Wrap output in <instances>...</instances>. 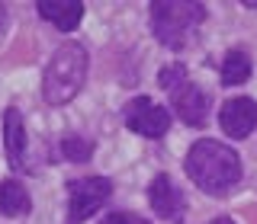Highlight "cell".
Listing matches in <instances>:
<instances>
[{"mask_svg":"<svg viewBox=\"0 0 257 224\" xmlns=\"http://www.w3.org/2000/svg\"><path fill=\"white\" fill-rule=\"evenodd\" d=\"M187 176L196 182L209 196H225L231 186H238L241 180V157L238 150H231L228 144L212 141V138H199L187 150Z\"/></svg>","mask_w":257,"mask_h":224,"instance_id":"6da1fadb","label":"cell"},{"mask_svg":"<svg viewBox=\"0 0 257 224\" xmlns=\"http://www.w3.org/2000/svg\"><path fill=\"white\" fill-rule=\"evenodd\" d=\"M87 68H90V58H87L84 45L64 42L55 48L52 61L45 64L42 74V96L48 106H64V102L74 100L87 84Z\"/></svg>","mask_w":257,"mask_h":224,"instance_id":"7a4b0ae2","label":"cell"},{"mask_svg":"<svg viewBox=\"0 0 257 224\" xmlns=\"http://www.w3.org/2000/svg\"><path fill=\"white\" fill-rule=\"evenodd\" d=\"M203 22H206L203 4H193V0H155L151 4V29H155L158 42L171 52L187 48Z\"/></svg>","mask_w":257,"mask_h":224,"instance_id":"3957f363","label":"cell"},{"mask_svg":"<svg viewBox=\"0 0 257 224\" xmlns=\"http://www.w3.org/2000/svg\"><path fill=\"white\" fill-rule=\"evenodd\" d=\"M112 182L106 176H84L74 180L68 186V221L71 224H84L90 214H96L103 208V202L109 198Z\"/></svg>","mask_w":257,"mask_h":224,"instance_id":"277c9868","label":"cell"},{"mask_svg":"<svg viewBox=\"0 0 257 224\" xmlns=\"http://www.w3.org/2000/svg\"><path fill=\"white\" fill-rule=\"evenodd\" d=\"M125 125L128 132L142 134V138H161L171 128V112L158 106L151 96H135L125 102Z\"/></svg>","mask_w":257,"mask_h":224,"instance_id":"5b68a950","label":"cell"},{"mask_svg":"<svg viewBox=\"0 0 257 224\" xmlns=\"http://www.w3.org/2000/svg\"><path fill=\"white\" fill-rule=\"evenodd\" d=\"M171 106L187 125L199 128V125H206V118H209V93L199 84H193V80H183L180 86L171 90Z\"/></svg>","mask_w":257,"mask_h":224,"instance_id":"8992f818","label":"cell"},{"mask_svg":"<svg viewBox=\"0 0 257 224\" xmlns=\"http://www.w3.org/2000/svg\"><path fill=\"white\" fill-rule=\"evenodd\" d=\"M219 125L228 138H247L257 125V102L251 96H231L222 102Z\"/></svg>","mask_w":257,"mask_h":224,"instance_id":"52a82bcc","label":"cell"},{"mask_svg":"<svg viewBox=\"0 0 257 224\" xmlns=\"http://www.w3.org/2000/svg\"><path fill=\"white\" fill-rule=\"evenodd\" d=\"M148 202L155 208L158 218L164 221H183V208H187V198H183V192L174 186V180L167 173H158L155 180H151L148 186Z\"/></svg>","mask_w":257,"mask_h":224,"instance_id":"ba28073f","label":"cell"},{"mask_svg":"<svg viewBox=\"0 0 257 224\" xmlns=\"http://www.w3.org/2000/svg\"><path fill=\"white\" fill-rule=\"evenodd\" d=\"M4 148H7V160L13 170L26 166V122H23L20 109L10 106L4 112Z\"/></svg>","mask_w":257,"mask_h":224,"instance_id":"9c48e42d","label":"cell"},{"mask_svg":"<svg viewBox=\"0 0 257 224\" xmlns=\"http://www.w3.org/2000/svg\"><path fill=\"white\" fill-rule=\"evenodd\" d=\"M36 10L42 20L55 22L61 32H74L77 22L84 20V4L80 0H39Z\"/></svg>","mask_w":257,"mask_h":224,"instance_id":"30bf717a","label":"cell"},{"mask_svg":"<svg viewBox=\"0 0 257 224\" xmlns=\"http://www.w3.org/2000/svg\"><path fill=\"white\" fill-rule=\"evenodd\" d=\"M29 208H32V198L23 182H16V180L0 182V212L7 218H23V214H29Z\"/></svg>","mask_w":257,"mask_h":224,"instance_id":"8fae6325","label":"cell"},{"mask_svg":"<svg viewBox=\"0 0 257 224\" xmlns=\"http://www.w3.org/2000/svg\"><path fill=\"white\" fill-rule=\"evenodd\" d=\"M251 77V58L244 52H228L222 61V84L225 86H238Z\"/></svg>","mask_w":257,"mask_h":224,"instance_id":"7c38bea8","label":"cell"},{"mask_svg":"<svg viewBox=\"0 0 257 224\" xmlns=\"http://www.w3.org/2000/svg\"><path fill=\"white\" fill-rule=\"evenodd\" d=\"M61 154L71 160V164H87L93 154V144L87 138H77V134H71V138L61 141Z\"/></svg>","mask_w":257,"mask_h":224,"instance_id":"4fadbf2b","label":"cell"},{"mask_svg":"<svg viewBox=\"0 0 257 224\" xmlns=\"http://www.w3.org/2000/svg\"><path fill=\"white\" fill-rule=\"evenodd\" d=\"M158 80H161V86H164V90L171 93L174 86H180L183 80H187V68H183L180 61H174L171 68H164V70H161V74H158Z\"/></svg>","mask_w":257,"mask_h":224,"instance_id":"5bb4252c","label":"cell"},{"mask_svg":"<svg viewBox=\"0 0 257 224\" xmlns=\"http://www.w3.org/2000/svg\"><path fill=\"white\" fill-rule=\"evenodd\" d=\"M103 224H148L145 218H139V214H132V212H112L103 218Z\"/></svg>","mask_w":257,"mask_h":224,"instance_id":"9a60e30c","label":"cell"},{"mask_svg":"<svg viewBox=\"0 0 257 224\" xmlns=\"http://www.w3.org/2000/svg\"><path fill=\"white\" fill-rule=\"evenodd\" d=\"M4 22H7V6L0 4V29H4Z\"/></svg>","mask_w":257,"mask_h":224,"instance_id":"2e32d148","label":"cell"},{"mask_svg":"<svg viewBox=\"0 0 257 224\" xmlns=\"http://www.w3.org/2000/svg\"><path fill=\"white\" fill-rule=\"evenodd\" d=\"M209 224H235L231 218H215V221H209Z\"/></svg>","mask_w":257,"mask_h":224,"instance_id":"e0dca14e","label":"cell"},{"mask_svg":"<svg viewBox=\"0 0 257 224\" xmlns=\"http://www.w3.org/2000/svg\"><path fill=\"white\" fill-rule=\"evenodd\" d=\"M244 6L247 10H257V0H244Z\"/></svg>","mask_w":257,"mask_h":224,"instance_id":"ac0fdd59","label":"cell"}]
</instances>
